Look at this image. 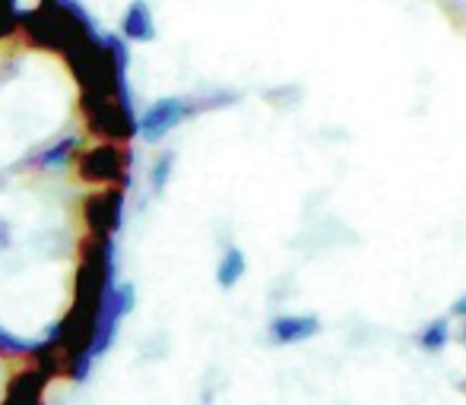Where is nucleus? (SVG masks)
<instances>
[{
    "label": "nucleus",
    "mask_w": 466,
    "mask_h": 405,
    "mask_svg": "<svg viewBox=\"0 0 466 405\" xmlns=\"http://www.w3.org/2000/svg\"><path fill=\"white\" fill-rule=\"evenodd\" d=\"M19 32L25 42L38 51H55V54H67L76 44L93 42L98 38V29L86 6L67 4V0H55V4H38L32 10L19 13Z\"/></svg>",
    "instance_id": "f257e3e1"
},
{
    "label": "nucleus",
    "mask_w": 466,
    "mask_h": 405,
    "mask_svg": "<svg viewBox=\"0 0 466 405\" xmlns=\"http://www.w3.org/2000/svg\"><path fill=\"white\" fill-rule=\"evenodd\" d=\"M74 172L80 181L96 184L98 191H127L130 184V165L134 155L127 146H115V143H93V146L80 149L74 155Z\"/></svg>",
    "instance_id": "f03ea898"
},
{
    "label": "nucleus",
    "mask_w": 466,
    "mask_h": 405,
    "mask_svg": "<svg viewBox=\"0 0 466 405\" xmlns=\"http://www.w3.org/2000/svg\"><path fill=\"white\" fill-rule=\"evenodd\" d=\"M80 111H83V121H86V130L96 136V143L127 146L137 136V117L130 99H93V95H80Z\"/></svg>",
    "instance_id": "7ed1b4c3"
},
{
    "label": "nucleus",
    "mask_w": 466,
    "mask_h": 405,
    "mask_svg": "<svg viewBox=\"0 0 466 405\" xmlns=\"http://www.w3.org/2000/svg\"><path fill=\"white\" fill-rule=\"evenodd\" d=\"M83 225L89 238H115L124 219V191H96L80 202Z\"/></svg>",
    "instance_id": "20e7f679"
},
{
    "label": "nucleus",
    "mask_w": 466,
    "mask_h": 405,
    "mask_svg": "<svg viewBox=\"0 0 466 405\" xmlns=\"http://www.w3.org/2000/svg\"><path fill=\"white\" fill-rule=\"evenodd\" d=\"M130 307H134V289H130V285H115V289L108 291V298H105L102 317H98V330H96V342H93V361L111 349V342H115V336H117V326H121V320L127 317Z\"/></svg>",
    "instance_id": "39448f33"
},
{
    "label": "nucleus",
    "mask_w": 466,
    "mask_h": 405,
    "mask_svg": "<svg viewBox=\"0 0 466 405\" xmlns=\"http://www.w3.org/2000/svg\"><path fill=\"white\" fill-rule=\"evenodd\" d=\"M190 111H194V104L185 99H162L137 121V133H140L147 143H159L162 136H168L181 121H185Z\"/></svg>",
    "instance_id": "423d86ee"
},
{
    "label": "nucleus",
    "mask_w": 466,
    "mask_h": 405,
    "mask_svg": "<svg viewBox=\"0 0 466 405\" xmlns=\"http://www.w3.org/2000/svg\"><path fill=\"white\" fill-rule=\"evenodd\" d=\"M318 332H320V320L314 313H286V317H277L270 323V339L277 345L305 342V339L318 336Z\"/></svg>",
    "instance_id": "0eeeda50"
},
{
    "label": "nucleus",
    "mask_w": 466,
    "mask_h": 405,
    "mask_svg": "<svg viewBox=\"0 0 466 405\" xmlns=\"http://www.w3.org/2000/svg\"><path fill=\"white\" fill-rule=\"evenodd\" d=\"M121 35L127 42H153L156 38V23H153V10L147 4H130L121 16Z\"/></svg>",
    "instance_id": "6e6552de"
},
{
    "label": "nucleus",
    "mask_w": 466,
    "mask_h": 405,
    "mask_svg": "<svg viewBox=\"0 0 466 405\" xmlns=\"http://www.w3.org/2000/svg\"><path fill=\"white\" fill-rule=\"evenodd\" d=\"M83 149V140L80 136H67V140H61L57 146L45 149L42 155H35V159L29 162L32 168H57L64 165V162H74V155Z\"/></svg>",
    "instance_id": "1a4fd4ad"
},
{
    "label": "nucleus",
    "mask_w": 466,
    "mask_h": 405,
    "mask_svg": "<svg viewBox=\"0 0 466 405\" xmlns=\"http://www.w3.org/2000/svg\"><path fill=\"white\" fill-rule=\"evenodd\" d=\"M245 270H248L245 253H241L238 247H228V251L222 253L219 266H216V282H219V289H232V285H238V279L245 276Z\"/></svg>",
    "instance_id": "9d476101"
},
{
    "label": "nucleus",
    "mask_w": 466,
    "mask_h": 405,
    "mask_svg": "<svg viewBox=\"0 0 466 405\" xmlns=\"http://www.w3.org/2000/svg\"><path fill=\"white\" fill-rule=\"evenodd\" d=\"M32 351H35V342H25V339H16L13 332L0 330V358H4V361H25L29 364Z\"/></svg>",
    "instance_id": "9b49d317"
},
{
    "label": "nucleus",
    "mask_w": 466,
    "mask_h": 405,
    "mask_svg": "<svg viewBox=\"0 0 466 405\" xmlns=\"http://www.w3.org/2000/svg\"><path fill=\"white\" fill-rule=\"evenodd\" d=\"M448 339H451V323H448V317L431 320V323L425 326L422 332H419V345H422L425 351H441L444 345H448Z\"/></svg>",
    "instance_id": "f8f14e48"
},
{
    "label": "nucleus",
    "mask_w": 466,
    "mask_h": 405,
    "mask_svg": "<svg viewBox=\"0 0 466 405\" xmlns=\"http://www.w3.org/2000/svg\"><path fill=\"white\" fill-rule=\"evenodd\" d=\"M172 168H175V153H162L159 159L153 162V172H149V184H153L156 193L166 191L168 178H172Z\"/></svg>",
    "instance_id": "ddd939ff"
},
{
    "label": "nucleus",
    "mask_w": 466,
    "mask_h": 405,
    "mask_svg": "<svg viewBox=\"0 0 466 405\" xmlns=\"http://www.w3.org/2000/svg\"><path fill=\"white\" fill-rule=\"evenodd\" d=\"M19 13L16 4H0V42H10L19 32Z\"/></svg>",
    "instance_id": "4468645a"
},
{
    "label": "nucleus",
    "mask_w": 466,
    "mask_h": 405,
    "mask_svg": "<svg viewBox=\"0 0 466 405\" xmlns=\"http://www.w3.org/2000/svg\"><path fill=\"white\" fill-rule=\"evenodd\" d=\"M454 313H457V317H466V295H461L454 301Z\"/></svg>",
    "instance_id": "2eb2a0df"
},
{
    "label": "nucleus",
    "mask_w": 466,
    "mask_h": 405,
    "mask_svg": "<svg viewBox=\"0 0 466 405\" xmlns=\"http://www.w3.org/2000/svg\"><path fill=\"white\" fill-rule=\"evenodd\" d=\"M463 345H466V326H463Z\"/></svg>",
    "instance_id": "dca6fc26"
}]
</instances>
